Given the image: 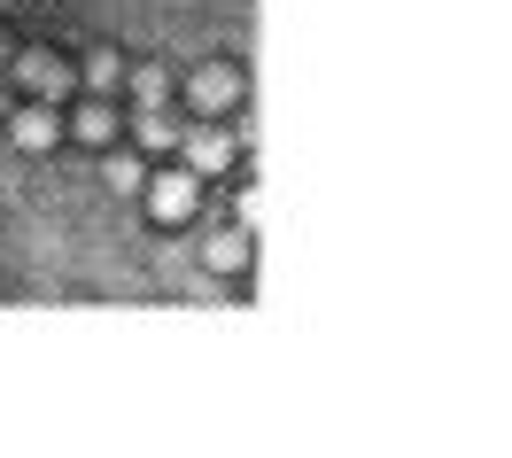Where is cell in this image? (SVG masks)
Segmentation results:
<instances>
[{
  "label": "cell",
  "mask_w": 512,
  "mask_h": 458,
  "mask_svg": "<svg viewBox=\"0 0 512 458\" xmlns=\"http://www.w3.org/2000/svg\"><path fill=\"white\" fill-rule=\"evenodd\" d=\"M86 78H94V94H117V78H125V70H117V55H94Z\"/></svg>",
  "instance_id": "9"
},
{
  "label": "cell",
  "mask_w": 512,
  "mask_h": 458,
  "mask_svg": "<svg viewBox=\"0 0 512 458\" xmlns=\"http://www.w3.org/2000/svg\"><path fill=\"white\" fill-rule=\"evenodd\" d=\"M171 140H179V125H171V117H156V109H148V117H140V148H171Z\"/></svg>",
  "instance_id": "8"
},
{
  "label": "cell",
  "mask_w": 512,
  "mask_h": 458,
  "mask_svg": "<svg viewBox=\"0 0 512 458\" xmlns=\"http://www.w3.org/2000/svg\"><path fill=\"white\" fill-rule=\"evenodd\" d=\"M179 148H187V171H225V164H233V140H225L218 125L179 132Z\"/></svg>",
  "instance_id": "2"
},
{
  "label": "cell",
  "mask_w": 512,
  "mask_h": 458,
  "mask_svg": "<svg viewBox=\"0 0 512 458\" xmlns=\"http://www.w3.org/2000/svg\"><path fill=\"white\" fill-rule=\"evenodd\" d=\"M148 202H156V226H187V218H194V202H202V187H194L187 171H171V179H163Z\"/></svg>",
  "instance_id": "1"
},
{
  "label": "cell",
  "mask_w": 512,
  "mask_h": 458,
  "mask_svg": "<svg viewBox=\"0 0 512 458\" xmlns=\"http://www.w3.org/2000/svg\"><path fill=\"white\" fill-rule=\"evenodd\" d=\"M78 140H109V109H101V101L78 109Z\"/></svg>",
  "instance_id": "10"
},
{
  "label": "cell",
  "mask_w": 512,
  "mask_h": 458,
  "mask_svg": "<svg viewBox=\"0 0 512 458\" xmlns=\"http://www.w3.org/2000/svg\"><path fill=\"white\" fill-rule=\"evenodd\" d=\"M16 140L24 148H55V117L47 109H16Z\"/></svg>",
  "instance_id": "4"
},
{
  "label": "cell",
  "mask_w": 512,
  "mask_h": 458,
  "mask_svg": "<svg viewBox=\"0 0 512 458\" xmlns=\"http://www.w3.org/2000/svg\"><path fill=\"white\" fill-rule=\"evenodd\" d=\"M140 179H148V164H140V156H109V187H117V195H132Z\"/></svg>",
  "instance_id": "7"
},
{
  "label": "cell",
  "mask_w": 512,
  "mask_h": 458,
  "mask_svg": "<svg viewBox=\"0 0 512 458\" xmlns=\"http://www.w3.org/2000/svg\"><path fill=\"white\" fill-rule=\"evenodd\" d=\"M187 94H194V109H225V101H233V78H225V70H210V78H194Z\"/></svg>",
  "instance_id": "6"
},
{
  "label": "cell",
  "mask_w": 512,
  "mask_h": 458,
  "mask_svg": "<svg viewBox=\"0 0 512 458\" xmlns=\"http://www.w3.org/2000/svg\"><path fill=\"white\" fill-rule=\"evenodd\" d=\"M132 94H140V109H156V101L171 94V70H163V63H140V70H132Z\"/></svg>",
  "instance_id": "5"
},
{
  "label": "cell",
  "mask_w": 512,
  "mask_h": 458,
  "mask_svg": "<svg viewBox=\"0 0 512 458\" xmlns=\"http://www.w3.org/2000/svg\"><path fill=\"white\" fill-rule=\"evenodd\" d=\"M24 78H32V94L39 101H55V94H70V78L55 63H47V55H24Z\"/></svg>",
  "instance_id": "3"
}]
</instances>
